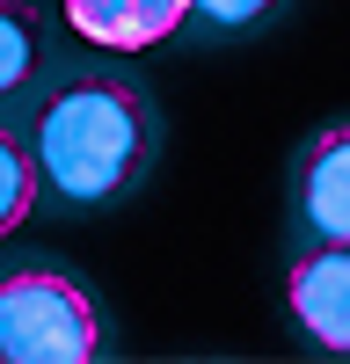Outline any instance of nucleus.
Returning <instances> with one entry per match:
<instances>
[{
	"label": "nucleus",
	"mask_w": 350,
	"mask_h": 364,
	"mask_svg": "<svg viewBox=\"0 0 350 364\" xmlns=\"http://www.w3.org/2000/svg\"><path fill=\"white\" fill-rule=\"evenodd\" d=\"M299 211L321 240H350V124H329L299 168Z\"/></svg>",
	"instance_id": "39448f33"
},
{
	"label": "nucleus",
	"mask_w": 350,
	"mask_h": 364,
	"mask_svg": "<svg viewBox=\"0 0 350 364\" xmlns=\"http://www.w3.org/2000/svg\"><path fill=\"white\" fill-rule=\"evenodd\" d=\"M44 66V44H37V15L22 8V0H8L0 8V87H22L29 73Z\"/></svg>",
	"instance_id": "423d86ee"
},
{
	"label": "nucleus",
	"mask_w": 350,
	"mask_h": 364,
	"mask_svg": "<svg viewBox=\"0 0 350 364\" xmlns=\"http://www.w3.org/2000/svg\"><path fill=\"white\" fill-rule=\"evenodd\" d=\"M102 343L88 291L51 262H15L0 284V357L8 364H88Z\"/></svg>",
	"instance_id": "f03ea898"
},
{
	"label": "nucleus",
	"mask_w": 350,
	"mask_h": 364,
	"mask_svg": "<svg viewBox=\"0 0 350 364\" xmlns=\"http://www.w3.org/2000/svg\"><path fill=\"white\" fill-rule=\"evenodd\" d=\"M197 0H66V22L102 51H146L183 22Z\"/></svg>",
	"instance_id": "20e7f679"
},
{
	"label": "nucleus",
	"mask_w": 350,
	"mask_h": 364,
	"mask_svg": "<svg viewBox=\"0 0 350 364\" xmlns=\"http://www.w3.org/2000/svg\"><path fill=\"white\" fill-rule=\"evenodd\" d=\"M197 15L219 22V29H248V22L270 15V0H197Z\"/></svg>",
	"instance_id": "6e6552de"
},
{
	"label": "nucleus",
	"mask_w": 350,
	"mask_h": 364,
	"mask_svg": "<svg viewBox=\"0 0 350 364\" xmlns=\"http://www.w3.org/2000/svg\"><path fill=\"white\" fill-rule=\"evenodd\" d=\"M37 146L15 139V132H0V226H15L22 211H29V182H37Z\"/></svg>",
	"instance_id": "0eeeda50"
},
{
	"label": "nucleus",
	"mask_w": 350,
	"mask_h": 364,
	"mask_svg": "<svg viewBox=\"0 0 350 364\" xmlns=\"http://www.w3.org/2000/svg\"><path fill=\"white\" fill-rule=\"evenodd\" d=\"M292 314L321 350L350 357V240H314V248L292 262Z\"/></svg>",
	"instance_id": "7ed1b4c3"
},
{
	"label": "nucleus",
	"mask_w": 350,
	"mask_h": 364,
	"mask_svg": "<svg viewBox=\"0 0 350 364\" xmlns=\"http://www.w3.org/2000/svg\"><path fill=\"white\" fill-rule=\"evenodd\" d=\"M29 146H37V168L58 197L102 204L132 190L154 161V102L124 73H73L66 87H51L37 102Z\"/></svg>",
	"instance_id": "f257e3e1"
}]
</instances>
